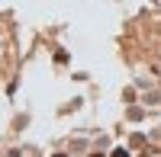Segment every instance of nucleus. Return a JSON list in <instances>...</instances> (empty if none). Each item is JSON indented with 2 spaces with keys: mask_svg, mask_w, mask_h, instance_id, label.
<instances>
[{
  "mask_svg": "<svg viewBox=\"0 0 161 157\" xmlns=\"http://www.w3.org/2000/svg\"><path fill=\"white\" fill-rule=\"evenodd\" d=\"M113 157H129V154L126 151H113Z\"/></svg>",
  "mask_w": 161,
  "mask_h": 157,
  "instance_id": "nucleus-1",
  "label": "nucleus"
},
{
  "mask_svg": "<svg viewBox=\"0 0 161 157\" xmlns=\"http://www.w3.org/2000/svg\"><path fill=\"white\" fill-rule=\"evenodd\" d=\"M90 157H103V154H90Z\"/></svg>",
  "mask_w": 161,
  "mask_h": 157,
  "instance_id": "nucleus-2",
  "label": "nucleus"
},
{
  "mask_svg": "<svg viewBox=\"0 0 161 157\" xmlns=\"http://www.w3.org/2000/svg\"><path fill=\"white\" fill-rule=\"evenodd\" d=\"M55 157H64V154H55Z\"/></svg>",
  "mask_w": 161,
  "mask_h": 157,
  "instance_id": "nucleus-3",
  "label": "nucleus"
}]
</instances>
